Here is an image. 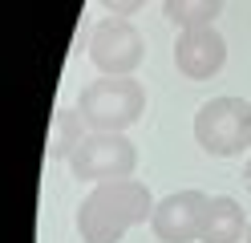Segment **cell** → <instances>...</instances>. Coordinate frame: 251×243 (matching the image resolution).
<instances>
[{"label": "cell", "instance_id": "8fae6325", "mask_svg": "<svg viewBox=\"0 0 251 243\" xmlns=\"http://www.w3.org/2000/svg\"><path fill=\"white\" fill-rule=\"evenodd\" d=\"M98 4H101L109 16H126V21H130V16H134L138 8H142L146 0H98Z\"/></svg>", "mask_w": 251, "mask_h": 243}, {"label": "cell", "instance_id": "6da1fadb", "mask_svg": "<svg viewBox=\"0 0 251 243\" xmlns=\"http://www.w3.org/2000/svg\"><path fill=\"white\" fill-rule=\"evenodd\" d=\"M150 215H154V199L142 178L98 183L77 207V235H81V243H122L130 227H138Z\"/></svg>", "mask_w": 251, "mask_h": 243}, {"label": "cell", "instance_id": "3957f363", "mask_svg": "<svg viewBox=\"0 0 251 243\" xmlns=\"http://www.w3.org/2000/svg\"><path fill=\"white\" fill-rule=\"evenodd\" d=\"M195 142L215 158H235L251 146V102L211 97L195 113Z\"/></svg>", "mask_w": 251, "mask_h": 243}, {"label": "cell", "instance_id": "277c9868", "mask_svg": "<svg viewBox=\"0 0 251 243\" xmlns=\"http://www.w3.org/2000/svg\"><path fill=\"white\" fill-rule=\"evenodd\" d=\"M138 166V150L126 134H105V130H89L81 146L69 154V170L81 183H118L130 178Z\"/></svg>", "mask_w": 251, "mask_h": 243}, {"label": "cell", "instance_id": "7a4b0ae2", "mask_svg": "<svg viewBox=\"0 0 251 243\" xmlns=\"http://www.w3.org/2000/svg\"><path fill=\"white\" fill-rule=\"evenodd\" d=\"M77 113L85 118L89 130H105V134H122L146 113V89L134 77H98L89 81L77 97Z\"/></svg>", "mask_w": 251, "mask_h": 243}, {"label": "cell", "instance_id": "9c48e42d", "mask_svg": "<svg viewBox=\"0 0 251 243\" xmlns=\"http://www.w3.org/2000/svg\"><path fill=\"white\" fill-rule=\"evenodd\" d=\"M223 4L227 0H162V12L178 28H199V25H215Z\"/></svg>", "mask_w": 251, "mask_h": 243}, {"label": "cell", "instance_id": "7c38bea8", "mask_svg": "<svg viewBox=\"0 0 251 243\" xmlns=\"http://www.w3.org/2000/svg\"><path fill=\"white\" fill-rule=\"evenodd\" d=\"M243 187L251 190V158H247V166H243Z\"/></svg>", "mask_w": 251, "mask_h": 243}, {"label": "cell", "instance_id": "8992f818", "mask_svg": "<svg viewBox=\"0 0 251 243\" xmlns=\"http://www.w3.org/2000/svg\"><path fill=\"white\" fill-rule=\"evenodd\" d=\"M207 207L211 199L202 190H175L162 203H154L150 227L162 243H199L202 223H207Z\"/></svg>", "mask_w": 251, "mask_h": 243}, {"label": "cell", "instance_id": "4fadbf2b", "mask_svg": "<svg viewBox=\"0 0 251 243\" xmlns=\"http://www.w3.org/2000/svg\"><path fill=\"white\" fill-rule=\"evenodd\" d=\"M247 243H251V227H247Z\"/></svg>", "mask_w": 251, "mask_h": 243}, {"label": "cell", "instance_id": "ba28073f", "mask_svg": "<svg viewBox=\"0 0 251 243\" xmlns=\"http://www.w3.org/2000/svg\"><path fill=\"white\" fill-rule=\"evenodd\" d=\"M247 231L243 207L227 199V194H215L207 207V223H202V239L199 243H239V235Z\"/></svg>", "mask_w": 251, "mask_h": 243}, {"label": "cell", "instance_id": "30bf717a", "mask_svg": "<svg viewBox=\"0 0 251 243\" xmlns=\"http://www.w3.org/2000/svg\"><path fill=\"white\" fill-rule=\"evenodd\" d=\"M81 138H85V118H81V113H73V109H57L53 134H49V158L53 162H61V158L69 162V154L81 146Z\"/></svg>", "mask_w": 251, "mask_h": 243}, {"label": "cell", "instance_id": "52a82bcc", "mask_svg": "<svg viewBox=\"0 0 251 243\" xmlns=\"http://www.w3.org/2000/svg\"><path fill=\"white\" fill-rule=\"evenodd\" d=\"M227 61V41L215 25H199V28H182L175 41V65L182 77L191 81H207L223 69Z\"/></svg>", "mask_w": 251, "mask_h": 243}, {"label": "cell", "instance_id": "5b68a950", "mask_svg": "<svg viewBox=\"0 0 251 243\" xmlns=\"http://www.w3.org/2000/svg\"><path fill=\"white\" fill-rule=\"evenodd\" d=\"M89 61L101 69V77H134V69L146 61V37L134 21L109 16L89 37Z\"/></svg>", "mask_w": 251, "mask_h": 243}]
</instances>
